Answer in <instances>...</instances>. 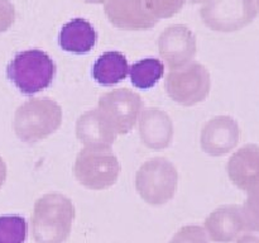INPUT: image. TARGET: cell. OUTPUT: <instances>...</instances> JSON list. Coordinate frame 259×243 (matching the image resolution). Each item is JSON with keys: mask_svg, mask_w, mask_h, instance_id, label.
<instances>
[{"mask_svg": "<svg viewBox=\"0 0 259 243\" xmlns=\"http://www.w3.org/2000/svg\"><path fill=\"white\" fill-rule=\"evenodd\" d=\"M96 43V30L89 20L75 18L66 23L60 32V46L66 52L83 55Z\"/></svg>", "mask_w": 259, "mask_h": 243, "instance_id": "4fadbf2b", "label": "cell"}, {"mask_svg": "<svg viewBox=\"0 0 259 243\" xmlns=\"http://www.w3.org/2000/svg\"><path fill=\"white\" fill-rule=\"evenodd\" d=\"M245 229L242 207L227 204L217 208L205 220V230L212 242L230 243Z\"/></svg>", "mask_w": 259, "mask_h": 243, "instance_id": "30bf717a", "label": "cell"}, {"mask_svg": "<svg viewBox=\"0 0 259 243\" xmlns=\"http://www.w3.org/2000/svg\"><path fill=\"white\" fill-rule=\"evenodd\" d=\"M27 220L20 215H0V243H24Z\"/></svg>", "mask_w": 259, "mask_h": 243, "instance_id": "e0dca14e", "label": "cell"}, {"mask_svg": "<svg viewBox=\"0 0 259 243\" xmlns=\"http://www.w3.org/2000/svg\"><path fill=\"white\" fill-rule=\"evenodd\" d=\"M62 124V108L48 98L25 101L15 114V131L27 143L40 142L55 133Z\"/></svg>", "mask_w": 259, "mask_h": 243, "instance_id": "7a4b0ae2", "label": "cell"}, {"mask_svg": "<svg viewBox=\"0 0 259 243\" xmlns=\"http://www.w3.org/2000/svg\"><path fill=\"white\" fill-rule=\"evenodd\" d=\"M237 243H259V238L255 237V235H243L242 238L237 240Z\"/></svg>", "mask_w": 259, "mask_h": 243, "instance_id": "ffe728a7", "label": "cell"}, {"mask_svg": "<svg viewBox=\"0 0 259 243\" xmlns=\"http://www.w3.org/2000/svg\"><path fill=\"white\" fill-rule=\"evenodd\" d=\"M164 73V66L158 58H143L129 68L132 84L137 89H151Z\"/></svg>", "mask_w": 259, "mask_h": 243, "instance_id": "2e32d148", "label": "cell"}, {"mask_svg": "<svg viewBox=\"0 0 259 243\" xmlns=\"http://www.w3.org/2000/svg\"><path fill=\"white\" fill-rule=\"evenodd\" d=\"M129 73V63L125 56L118 51L103 53L93 67V77L100 85L109 86L123 81Z\"/></svg>", "mask_w": 259, "mask_h": 243, "instance_id": "9a60e30c", "label": "cell"}, {"mask_svg": "<svg viewBox=\"0 0 259 243\" xmlns=\"http://www.w3.org/2000/svg\"><path fill=\"white\" fill-rule=\"evenodd\" d=\"M169 243H210L205 228L200 225H185L176 232Z\"/></svg>", "mask_w": 259, "mask_h": 243, "instance_id": "ac0fdd59", "label": "cell"}, {"mask_svg": "<svg viewBox=\"0 0 259 243\" xmlns=\"http://www.w3.org/2000/svg\"><path fill=\"white\" fill-rule=\"evenodd\" d=\"M245 229L259 230V192L248 195L242 207Z\"/></svg>", "mask_w": 259, "mask_h": 243, "instance_id": "d6986e66", "label": "cell"}, {"mask_svg": "<svg viewBox=\"0 0 259 243\" xmlns=\"http://www.w3.org/2000/svg\"><path fill=\"white\" fill-rule=\"evenodd\" d=\"M242 131L233 116L218 115L205 123L201 131V148L210 156H224L239 144Z\"/></svg>", "mask_w": 259, "mask_h": 243, "instance_id": "ba28073f", "label": "cell"}, {"mask_svg": "<svg viewBox=\"0 0 259 243\" xmlns=\"http://www.w3.org/2000/svg\"><path fill=\"white\" fill-rule=\"evenodd\" d=\"M179 185L176 166L164 157L144 162L136 175V189L142 199L151 205H163L175 196Z\"/></svg>", "mask_w": 259, "mask_h": 243, "instance_id": "5b68a950", "label": "cell"}, {"mask_svg": "<svg viewBox=\"0 0 259 243\" xmlns=\"http://www.w3.org/2000/svg\"><path fill=\"white\" fill-rule=\"evenodd\" d=\"M230 181L247 192H259V144L248 143L232 154L227 165Z\"/></svg>", "mask_w": 259, "mask_h": 243, "instance_id": "9c48e42d", "label": "cell"}, {"mask_svg": "<svg viewBox=\"0 0 259 243\" xmlns=\"http://www.w3.org/2000/svg\"><path fill=\"white\" fill-rule=\"evenodd\" d=\"M164 88L169 98L184 106H192L207 98L211 89L210 72L200 63L172 70L167 75Z\"/></svg>", "mask_w": 259, "mask_h": 243, "instance_id": "8992f818", "label": "cell"}, {"mask_svg": "<svg viewBox=\"0 0 259 243\" xmlns=\"http://www.w3.org/2000/svg\"><path fill=\"white\" fill-rule=\"evenodd\" d=\"M56 73L52 58L40 50L22 51L7 67V75L23 94H35L51 85Z\"/></svg>", "mask_w": 259, "mask_h": 243, "instance_id": "277c9868", "label": "cell"}, {"mask_svg": "<svg viewBox=\"0 0 259 243\" xmlns=\"http://www.w3.org/2000/svg\"><path fill=\"white\" fill-rule=\"evenodd\" d=\"M120 171L121 165L111 147H83L73 165L76 180L90 190L111 187Z\"/></svg>", "mask_w": 259, "mask_h": 243, "instance_id": "3957f363", "label": "cell"}, {"mask_svg": "<svg viewBox=\"0 0 259 243\" xmlns=\"http://www.w3.org/2000/svg\"><path fill=\"white\" fill-rule=\"evenodd\" d=\"M98 109L116 134H126L134 128L143 110V99L129 89H114L99 99Z\"/></svg>", "mask_w": 259, "mask_h": 243, "instance_id": "52a82bcc", "label": "cell"}, {"mask_svg": "<svg viewBox=\"0 0 259 243\" xmlns=\"http://www.w3.org/2000/svg\"><path fill=\"white\" fill-rule=\"evenodd\" d=\"M138 122L139 136L148 148L163 149L171 144L174 124L166 111L158 108L144 109Z\"/></svg>", "mask_w": 259, "mask_h": 243, "instance_id": "8fae6325", "label": "cell"}, {"mask_svg": "<svg viewBox=\"0 0 259 243\" xmlns=\"http://www.w3.org/2000/svg\"><path fill=\"white\" fill-rule=\"evenodd\" d=\"M76 136L85 147H111L118 134L98 108L85 111L76 122Z\"/></svg>", "mask_w": 259, "mask_h": 243, "instance_id": "7c38bea8", "label": "cell"}, {"mask_svg": "<svg viewBox=\"0 0 259 243\" xmlns=\"http://www.w3.org/2000/svg\"><path fill=\"white\" fill-rule=\"evenodd\" d=\"M159 51L167 65L176 70L186 65L195 55V43L189 32L175 28L162 38Z\"/></svg>", "mask_w": 259, "mask_h": 243, "instance_id": "5bb4252c", "label": "cell"}, {"mask_svg": "<svg viewBox=\"0 0 259 243\" xmlns=\"http://www.w3.org/2000/svg\"><path fill=\"white\" fill-rule=\"evenodd\" d=\"M75 215L72 200L66 195H42L33 209V239L35 243H65L71 234Z\"/></svg>", "mask_w": 259, "mask_h": 243, "instance_id": "6da1fadb", "label": "cell"}]
</instances>
